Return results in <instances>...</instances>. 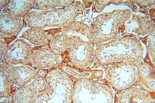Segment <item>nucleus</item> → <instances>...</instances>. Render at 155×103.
I'll return each mask as SVG.
<instances>
[{
  "label": "nucleus",
  "instance_id": "nucleus-1",
  "mask_svg": "<svg viewBox=\"0 0 155 103\" xmlns=\"http://www.w3.org/2000/svg\"><path fill=\"white\" fill-rule=\"evenodd\" d=\"M145 48L134 36L124 35L110 41L96 45L94 55V67L122 61L138 63L143 58Z\"/></svg>",
  "mask_w": 155,
  "mask_h": 103
},
{
  "label": "nucleus",
  "instance_id": "nucleus-2",
  "mask_svg": "<svg viewBox=\"0 0 155 103\" xmlns=\"http://www.w3.org/2000/svg\"><path fill=\"white\" fill-rule=\"evenodd\" d=\"M85 9L80 1L64 8H55L41 11H31L23 17L24 23L30 28L45 29L61 28L64 25L74 21Z\"/></svg>",
  "mask_w": 155,
  "mask_h": 103
},
{
  "label": "nucleus",
  "instance_id": "nucleus-3",
  "mask_svg": "<svg viewBox=\"0 0 155 103\" xmlns=\"http://www.w3.org/2000/svg\"><path fill=\"white\" fill-rule=\"evenodd\" d=\"M131 15L132 11L128 9H115L98 15L89 28L88 40L97 45L117 38L120 25Z\"/></svg>",
  "mask_w": 155,
  "mask_h": 103
},
{
  "label": "nucleus",
  "instance_id": "nucleus-4",
  "mask_svg": "<svg viewBox=\"0 0 155 103\" xmlns=\"http://www.w3.org/2000/svg\"><path fill=\"white\" fill-rule=\"evenodd\" d=\"M114 102L113 89L105 80L80 79L74 83L72 94L73 103Z\"/></svg>",
  "mask_w": 155,
  "mask_h": 103
},
{
  "label": "nucleus",
  "instance_id": "nucleus-5",
  "mask_svg": "<svg viewBox=\"0 0 155 103\" xmlns=\"http://www.w3.org/2000/svg\"><path fill=\"white\" fill-rule=\"evenodd\" d=\"M47 89L38 103H71L74 82L58 67L49 70L45 76Z\"/></svg>",
  "mask_w": 155,
  "mask_h": 103
},
{
  "label": "nucleus",
  "instance_id": "nucleus-6",
  "mask_svg": "<svg viewBox=\"0 0 155 103\" xmlns=\"http://www.w3.org/2000/svg\"><path fill=\"white\" fill-rule=\"evenodd\" d=\"M104 75V80L117 91L130 88L139 78L137 63L122 61L101 65Z\"/></svg>",
  "mask_w": 155,
  "mask_h": 103
},
{
  "label": "nucleus",
  "instance_id": "nucleus-7",
  "mask_svg": "<svg viewBox=\"0 0 155 103\" xmlns=\"http://www.w3.org/2000/svg\"><path fill=\"white\" fill-rule=\"evenodd\" d=\"M94 44L80 37L66 51L70 65L80 68H90L94 60Z\"/></svg>",
  "mask_w": 155,
  "mask_h": 103
},
{
  "label": "nucleus",
  "instance_id": "nucleus-8",
  "mask_svg": "<svg viewBox=\"0 0 155 103\" xmlns=\"http://www.w3.org/2000/svg\"><path fill=\"white\" fill-rule=\"evenodd\" d=\"M33 47L23 38L8 45L2 61L9 65H28L33 53Z\"/></svg>",
  "mask_w": 155,
  "mask_h": 103
},
{
  "label": "nucleus",
  "instance_id": "nucleus-9",
  "mask_svg": "<svg viewBox=\"0 0 155 103\" xmlns=\"http://www.w3.org/2000/svg\"><path fill=\"white\" fill-rule=\"evenodd\" d=\"M46 89L45 77L38 76L29 83L17 89L12 98V102L38 103Z\"/></svg>",
  "mask_w": 155,
  "mask_h": 103
},
{
  "label": "nucleus",
  "instance_id": "nucleus-10",
  "mask_svg": "<svg viewBox=\"0 0 155 103\" xmlns=\"http://www.w3.org/2000/svg\"><path fill=\"white\" fill-rule=\"evenodd\" d=\"M28 65L35 69L50 70L58 67L62 62L61 55L49 47H34Z\"/></svg>",
  "mask_w": 155,
  "mask_h": 103
},
{
  "label": "nucleus",
  "instance_id": "nucleus-11",
  "mask_svg": "<svg viewBox=\"0 0 155 103\" xmlns=\"http://www.w3.org/2000/svg\"><path fill=\"white\" fill-rule=\"evenodd\" d=\"M154 25L150 16L134 14L120 25L119 33L134 37L144 36L148 35Z\"/></svg>",
  "mask_w": 155,
  "mask_h": 103
},
{
  "label": "nucleus",
  "instance_id": "nucleus-12",
  "mask_svg": "<svg viewBox=\"0 0 155 103\" xmlns=\"http://www.w3.org/2000/svg\"><path fill=\"white\" fill-rule=\"evenodd\" d=\"M115 98L114 102L118 103H153L155 101L154 92L147 91L138 83L137 85L134 84L127 89L117 91Z\"/></svg>",
  "mask_w": 155,
  "mask_h": 103
},
{
  "label": "nucleus",
  "instance_id": "nucleus-13",
  "mask_svg": "<svg viewBox=\"0 0 155 103\" xmlns=\"http://www.w3.org/2000/svg\"><path fill=\"white\" fill-rule=\"evenodd\" d=\"M58 68L68 74L74 83L80 79H101L104 76V71L101 70H92L90 68H80L62 63Z\"/></svg>",
  "mask_w": 155,
  "mask_h": 103
},
{
  "label": "nucleus",
  "instance_id": "nucleus-14",
  "mask_svg": "<svg viewBox=\"0 0 155 103\" xmlns=\"http://www.w3.org/2000/svg\"><path fill=\"white\" fill-rule=\"evenodd\" d=\"M37 76V71L29 65H11L10 77L12 83L22 87L31 82Z\"/></svg>",
  "mask_w": 155,
  "mask_h": 103
},
{
  "label": "nucleus",
  "instance_id": "nucleus-15",
  "mask_svg": "<svg viewBox=\"0 0 155 103\" xmlns=\"http://www.w3.org/2000/svg\"><path fill=\"white\" fill-rule=\"evenodd\" d=\"M22 26V22L17 16L6 13L0 16V34L3 38L16 36Z\"/></svg>",
  "mask_w": 155,
  "mask_h": 103
},
{
  "label": "nucleus",
  "instance_id": "nucleus-16",
  "mask_svg": "<svg viewBox=\"0 0 155 103\" xmlns=\"http://www.w3.org/2000/svg\"><path fill=\"white\" fill-rule=\"evenodd\" d=\"M80 37V36L60 32L50 38L48 47L61 55L66 51Z\"/></svg>",
  "mask_w": 155,
  "mask_h": 103
},
{
  "label": "nucleus",
  "instance_id": "nucleus-17",
  "mask_svg": "<svg viewBox=\"0 0 155 103\" xmlns=\"http://www.w3.org/2000/svg\"><path fill=\"white\" fill-rule=\"evenodd\" d=\"M34 3L35 0H9L8 5L5 7L4 11L6 14L17 17H24L33 8Z\"/></svg>",
  "mask_w": 155,
  "mask_h": 103
},
{
  "label": "nucleus",
  "instance_id": "nucleus-18",
  "mask_svg": "<svg viewBox=\"0 0 155 103\" xmlns=\"http://www.w3.org/2000/svg\"><path fill=\"white\" fill-rule=\"evenodd\" d=\"M11 65L2 61L0 65V97L8 98L12 94V81L10 77Z\"/></svg>",
  "mask_w": 155,
  "mask_h": 103
},
{
  "label": "nucleus",
  "instance_id": "nucleus-19",
  "mask_svg": "<svg viewBox=\"0 0 155 103\" xmlns=\"http://www.w3.org/2000/svg\"><path fill=\"white\" fill-rule=\"evenodd\" d=\"M52 37L45 32V30L30 28L23 32L21 38L29 41L31 43L37 46H44L47 45L50 38Z\"/></svg>",
  "mask_w": 155,
  "mask_h": 103
},
{
  "label": "nucleus",
  "instance_id": "nucleus-20",
  "mask_svg": "<svg viewBox=\"0 0 155 103\" xmlns=\"http://www.w3.org/2000/svg\"><path fill=\"white\" fill-rule=\"evenodd\" d=\"M61 32L78 36L82 35L88 40L89 27L82 22L74 21L64 25L62 28H61Z\"/></svg>",
  "mask_w": 155,
  "mask_h": 103
},
{
  "label": "nucleus",
  "instance_id": "nucleus-21",
  "mask_svg": "<svg viewBox=\"0 0 155 103\" xmlns=\"http://www.w3.org/2000/svg\"><path fill=\"white\" fill-rule=\"evenodd\" d=\"M73 0H35L33 8L42 11L48 10L56 7H67L73 4Z\"/></svg>",
  "mask_w": 155,
  "mask_h": 103
},
{
  "label": "nucleus",
  "instance_id": "nucleus-22",
  "mask_svg": "<svg viewBox=\"0 0 155 103\" xmlns=\"http://www.w3.org/2000/svg\"><path fill=\"white\" fill-rule=\"evenodd\" d=\"M139 73V78L143 80L155 79L154 66L145 62H141L137 64Z\"/></svg>",
  "mask_w": 155,
  "mask_h": 103
},
{
  "label": "nucleus",
  "instance_id": "nucleus-23",
  "mask_svg": "<svg viewBox=\"0 0 155 103\" xmlns=\"http://www.w3.org/2000/svg\"><path fill=\"white\" fill-rule=\"evenodd\" d=\"M146 44L148 50V55L153 65L154 66L155 61V28L154 25L151 28L146 37Z\"/></svg>",
  "mask_w": 155,
  "mask_h": 103
},
{
  "label": "nucleus",
  "instance_id": "nucleus-24",
  "mask_svg": "<svg viewBox=\"0 0 155 103\" xmlns=\"http://www.w3.org/2000/svg\"><path fill=\"white\" fill-rule=\"evenodd\" d=\"M110 4H111V0H97L93 8V11L100 12Z\"/></svg>",
  "mask_w": 155,
  "mask_h": 103
},
{
  "label": "nucleus",
  "instance_id": "nucleus-25",
  "mask_svg": "<svg viewBox=\"0 0 155 103\" xmlns=\"http://www.w3.org/2000/svg\"><path fill=\"white\" fill-rule=\"evenodd\" d=\"M134 4H136L140 6L142 8H147L148 7H150L153 6L154 4V1H132Z\"/></svg>",
  "mask_w": 155,
  "mask_h": 103
},
{
  "label": "nucleus",
  "instance_id": "nucleus-26",
  "mask_svg": "<svg viewBox=\"0 0 155 103\" xmlns=\"http://www.w3.org/2000/svg\"><path fill=\"white\" fill-rule=\"evenodd\" d=\"M0 38H1V40H0V48H1V60H2L8 45L6 44L4 38L2 36L0 37Z\"/></svg>",
  "mask_w": 155,
  "mask_h": 103
},
{
  "label": "nucleus",
  "instance_id": "nucleus-27",
  "mask_svg": "<svg viewBox=\"0 0 155 103\" xmlns=\"http://www.w3.org/2000/svg\"><path fill=\"white\" fill-rule=\"evenodd\" d=\"M111 3L116 5H129L132 3V1H119V0H111Z\"/></svg>",
  "mask_w": 155,
  "mask_h": 103
},
{
  "label": "nucleus",
  "instance_id": "nucleus-28",
  "mask_svg": "<svg viewBox=\"0 0 155 103\" xmlns=\"http://www.w3.org/2000/svg\"><path fill=\"white\" fill-rule=\"evenodd\" d=\"M16 37V36H11V37H5V38L3 37V38H4V40L6 42V44L7 45H9L10 44V42H11L12 41H13L15 39Z\"/></svg>",
  "mask_w": 155,
  "mask_h": 103
},
{
  "label": "nucleus",
  "instance_id": "nucleus-29",
  "mask_svg": "<svg viewBox=\"0 0 155 103\" xmlns=\"http://www.w3.org/2000/svg\"><path fill=\"white\" fill-rule=\"evenodd\" d=\"M93 2H94V1H83L84 8H89L91 6V5L93 4Z\"/></svg>",
  "mask_w": 155,
  "mask_h": 103
},
{
  "label": "nucleus",
  "instance_id": "nucleus-30",
  "mask_svg": "<svg viewBox=\"0 0 155 103\" xmlns=\"http://www.w3.org/2000/svg\"><path fill=\"white\" fill-rule=\"evenodd\" d=\"M8 3V0H4V1L0 2V4H1V8H3V7H5Z\"/></svg>",
  "mask_w": 155,
  "mask_h": 103
},
{
  "label": "nucleus",
  "instance_id": "nucleus-31",
  "mask_svg": "<svg viewBox=\"0 0 155 103\" xmlns=\"http://www.w3.org/2000/svg\"><path fill=\"white\" fill-rule=\"evenodd\" d=\"M130 6L131 8H132L134 11H138V7L137 6L135 5L133 3H132V4H130Z\"/></svg>",
  "mask_w": 155,
  "mask_h": 103
}]
</instances>
